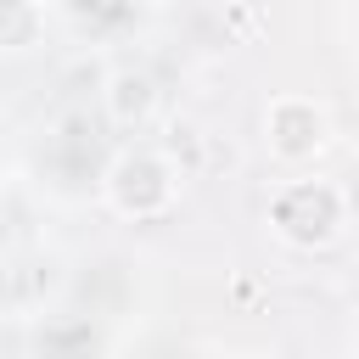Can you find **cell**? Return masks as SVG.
I'll list each match as a JSON object with an SVG mask.
<instances>
[{"mask_svg":"<svg viewBox=\"0 0 359 359\" xmlns=\"http://www.w3.org/2000/svg\"><path fill=\"white\" fill-rule=\"evenodd\" d=\"M107 118L118 129H146L157 118V84H151V73H140V67L112 73L107 79Z\"/></svg>","mask_w":359,"mask_h":359,"instance_id":"cell-2","label":"cell"},{"mask_svg":"<svg viewBox=\"0 0 359 359\" xmlns=\"http://www.w3.org/2000/svg\"><path fill=\"white\" fill-rule=\"evenodd\" d=\"M39 34V6L34 0H0V50H28Z\"/></svg>","mask_w":359,"mask_h":359,"instance_id":"cell-3","label":"cell"},{"mask_svg":"<svg viewBox=\"0 0 359 359\" xmlns=\"http://www.w3.org/2000/svg\"><path fill=\"white\" fill-rule=\"evenodd\" d=\"M264 140L280 151V157H314L320 146H325V112L309 101V95H280V101H269V112H264Z\"/></svg>","mask_w":359,"mask_h":359,"instance_id":"cell-1","label":"cell"}]
</instances>
